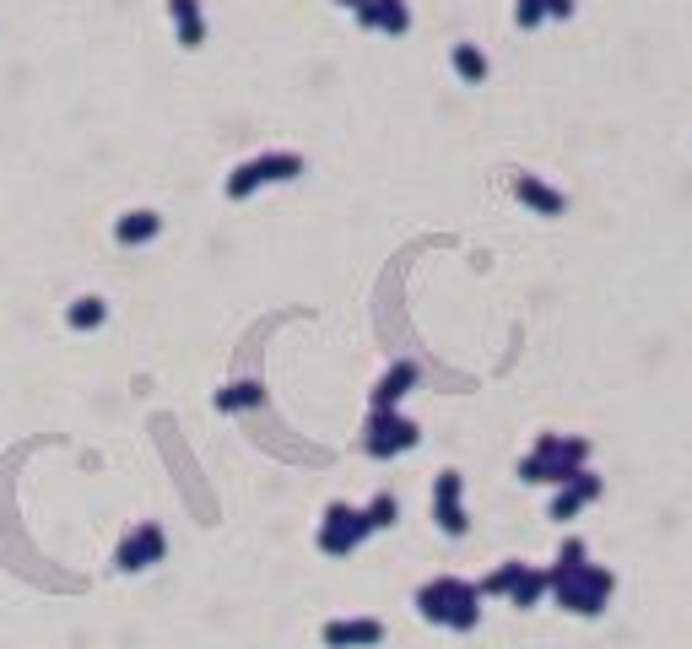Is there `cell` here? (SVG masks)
<instances>
[{
  "label": "cell",
  "mask_w": 692,
  "mask_h": 649,
  "mask_svg": "<svg viewBox=\"0 0 692 649\" xmlns=\"http://www.w3.org/2000/svg\"><path fill=\"white\" fill-rule=\"evenodd\" d=\"M422 439V428L411 417L401 412H368V428H363V449L374 460H395V455H406V449H417Z\"/></svg>",
  "instance_id": "6"
},
{
  "label": "cell",
  "mask_w": 692,
  "mask_h": 649,
  "mask_svg": "<svg viewBox=\"0 0 692 649\" xmlns=\"http://www.w3.org/2000/svg\"><path fill=\"white\" fill-rule=\"evenodd\" d=\"M509 190H514V201L519 206H530L536 217H563V190H552L547 179H536V174H514L509 179Z\"/></svg>",
  "instance_id": "12"
},
{
  "label": "cell",
  "mask_w": 692,
  "mask_h": 649,
  "mask_svg": "<svg viewBox=\"0 0 692 649\" xmlns=\"http://www.w3.org/2000/svg\"><path fill=\"white\" fill-rule=\"evenodd\" d=\"M357 28L401 38V33L411 28V6H406V0H368V6L357 11Z\"/></svg>",
  "instance_id": "13"
},
{
  "label": "cell",
  "mask_w": 692,
  "mask_h": 649,
  "mask_svg": "<svg viewBox=\"0 0 692 649\" xmlns=\"http://www.w3.org/2000/svg\"><path fill=\"white\" fill-rule=\"evenodd\" d=\"M103 320H109V303H103V298H76L71 303V309H65V325H71V330H98Z\"/></svg>",
  "instance_id": "18"
},
{
  "label": "cell",
  "mask_w": 692,
  "mask_h": 649,
  "mask_svg": "<svg viewBox=\"0 0 692 649\" xmlns=\"http://www.w3.org/2000/svg\"><path fill=\"white\" fill-rule=\"evenodd\" d=\"M525 568H530V563H519V558L498 563V568H492V574L482 579V595H514V585L525 579Z\"/></svg>",
  "instance_id": "20"
},
{
  "label": "cell",
  "mask_w": 692,
  "mask_h": 649,
  "mask_svg": "<svg viewBox=\"0 0 692 649\" xmlns=\"http://www.w3.org/2000/svg\"><path fill=\"white\" fill-rule=\"evenodd\" d=\"M541 22H547V0H514V28L519 33L541 28Z\"/></svg>",
  "instance_id": "22"
},
{
  "label": "cell",
  "mask_w": 692,
  "mask_h": 649,
  "mask_svg": "<svg viewBox=\"0 0 692 649\" xmlns=\"http://www.w3.org/2000/svg\"><path fill=\"white\" fill-rule=\"evenodd\" d=\"M541 595H552V579H547V568H525V579H519V585H514V595H509V601L519 606V612H530V606H536Z\"/></svg>",
  "instance_id": "19"
},
{
  "label": "cell",
  "mask_w": 692,
  "mask_h": 649,
  "mask_svg": "<svg viewBox=\"0 0 692 649\" xmlns=\"http://www.w3.org/2000/svg\"><path fill=\"white\" fill-rule=\"evenodd\" d=\"M417 617L438 622V628H449V633H471L476 622H482V585L455 579V574H438L417 590Z\"/></svg>",
  "instance_id": "1"
},
{
  "label": "cell",
  "mask_w": 692,
  "mask_h": 649,
  "mask_svg": "<svg viewBox=\"0 0 692 649\" xmlns=\"http://www.w3.org/2000/svg\"><path fill=\"white\" fill-rule=\"evenodd\" d=\"M363 514H368V525H374V531H390L395 520H401V503H395V493H374L363 503Z\"/></svg>",
  "instance_id": "21"
},
{
  "label": "cell",
  "mask_w": 692,
  "mask_h": 649,
  "mask_svg": "<svg viewBox=\"0 0 692 649\" xmlns=\"http://www.w3.org/2000/svg\"><path fill=\"white\" fill-rule=\"evenodd\" d=\"M590 466V439H563V433H541L536 449L519 460V482L530 487H563Z\"/></svg>",
  "instance_id": "2"
},
{
  "label": "cell",
  "mask_w": 692,
  "mask_h": 649,
  "mask_svg": "<svg viewBox=\"0 0 692 649\" xmlns=\"http://www.w3.org/2000/svg\"><path fill=\"white\" fill-rule=\"evenodd\" d=\"M265 390L260 379H233L228 390H217V412H249V406H260Z\"/></svg>",
  "instance_id": "17"
},
{
  "label": "cell",
  "mask_w": 692,
  "mask_h": 649,
  "mask_svg": "<svg viewBox=\"0 0 692 649\" xmlns=\"http://www.w3.org/2000/svg\"><path fill=\"white\" fill-rule=\"evenodd\" d=\"M163 552H168V536H163V525H136L125 541H119V552H114V563H119V574H141V568H152V563H163Z\"/></svg>",
  "instance_id": "7"
},
{
  "label": "cell",
  "mask_w": 692,
  "mask_h": 649,
  "mask_svg": "<svg viewBox=\"0 0 692 649\" xmlns=\"http://www.w3.org/2000/svg\"><path fill=\"white\" fill-rule=\"evenodd\" d=\"M433 520H438V531L444 536H465V482H460V471H438V482H433Z\"/></svg>",
  "instance_id": "8"
},
{
  "label": "cell",
  "mask_w": 692,
  "mask_h": 649,
  "mask_svg": "<svg viewBox=\"0 0 692 649\" xmlns=\"http://www.w3.org/2000/svg\"><path fill=\"white\" fill-rule=\"evenodd\" d=\"M574 11H579V0H547V17L552 22H568Z\"/></svg>",
  "instance_id": "23"
},
{
  "label": "cell",
  "mask_w": 692,
  "mask_h": 649,
  "mask_svg": "<svg viewBox=\"0 0 692 649\" xmlns=\"http://www.w3.org/2000/svg\"><path fill=\"white\" fill-rule=\"evenodd\" d=\"M611 590H617V574L601 568V563H579L574 574L552 579L557 606H563V612H574V617H601L606 606H611Z\"/></svg>",
  "instance_id": "3"
},
{
  "label": "cell",
  "mask_w": 692,
  "mask_h": 649,
  "mask_svg": "<svg viewBox=\"0 0 692 649\" xmlns=\"http://www.w3.org/2000/svg\"><path fill=\"white\" fill-rule=\"evenodd\" d=\"M601 493H606V482H601V476H595L590 466H584V471L574 476V482H563V487L552 493V509H547V514H552L557 525H568L579 509H590V503L601 498Z\"/></svg>",
  "instance_id": "10"
},
{
  "label": "cell",
  "mask_w": 692,
  "mask_h": 649,
  "mask_svg": "<svg viewBox=\"0 0 692 649\" xmlns=\"http://www.w3.org/2000/svg\"><path fill=\"white\" fill-rule=\"evenodd\" d=\"M298 174H303L298 152H260V157H249V163H238L228 174V201H249L255 190H265V184H287Z\"/></svg>",
  "instance_id": "4"
},
{
  "label": "cell",
  "mask_w": 692,
  "mask_h": 649,
  "mask_svg": "<svg viewBox=\"0 0 692 649\" xmlns=\"http://www.w3.org/2000/svg\"><path fill=\"white\" fill-rule=\"evenodd\" d=\"M168 17H173V33H179V49H201L206 44L201 0H168Z\"/></svg>",
  "instance_id": "14"
},
{
  "label": "cell",
  "mask_w": 692,
  "mask_h": 649,
  "mask_svg": "<svg viewBox=\"0 0 692 649\" xmlns=\"http://www.w3.org/2000/svg\"><path fill=\"white\" fill-rule=\"evenodd\" d=\"M449 65H455V76H460V82H471V87L487 82V55H482L476 44H465V38H460L455 49H449Z\"/></svg>",
  "instance_id": "16"
},
{
  "label": "cell",
  "mask_w": 692,
  "mask_h": 649,
  "mask_svg": "<svg viewBox=\"0 0 692 649\" xmlns=\"http://www.w3.org/2000/svg\"><path fill=\"white\" fill-rule=\"evenodd\" d=\"M157 233H163V217H157V211H125V217H119L114 222V238H119V244H125V249H136V244H152V238Z\"/></svg>",
  "instance_id": "15"
},
{
  "label": "cell",
  "mask_w": 692,
  "mask_h": 649,
  "mask_svg": "<svg viewBox=\"0 0 692 649\" xmlns=\"http://www.w3.org/2000/svg\"><path fill=\"white\" fill-rule=\"evenodd\" d=\"M336 6H341V11H352V17H357V11L368 6V0H336Z\"/></svg>",
  "instance_id": "24"
},
{
  "label": "cell",
  "mask_w": 692,
  "mask_h": 649,
  "mask_svg": "<svg viewBox=\"0 0 692 649\" xmlns=\"http://www.w3.org/2000/svg\"><path fill=\"white\" fill-rule=\"evenodd\" d=\"M368 536H374V525H368L363 509H352V503H325V520H319V552L346 558V552H357Z\"/></svg>",
  "instance_id": "5"
},
{
  "label": "cell",
  "mask_w": 692,
  "mask_h": 649,
  "mask_svg": "<svg viewBox=\"0 0 692 649\" xmlns=\"http://www.w3.org/2000/svg\"><path fill=\"white\" fill-rule=\"evenodd\" d=\"M411 390H417V363H390L384 379L374 384V395H368V406H374V412H401V401Z\"/></svg>",
  "instance_id": "11"
},
{
  "label": "cell",
  "mask_w": 692,
  "mask_h": 649,
  "mask_svg": "<svg viewBox=\"0 0 692 649\" xmlns=\"http://www.w3.org/2000/svg\"><path fill=\"white\" fill-rule=\"evenodd\" d=\"M319 639H325V649H374V644H384V622L379 617H336L319 628Z\"/></svg>",
  "instance_id": "9"
}]
</instances>
